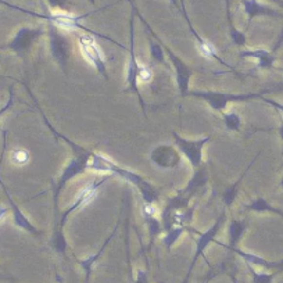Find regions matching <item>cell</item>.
<instances>
[{
	"instance_id": "cell-15",
	"label": "cell",
	"mask_w": 283,
	"mask_h": 283,
	"mask_svg": "<svg viewBox=\"0 0 283 283\" xmlns=\"http://www.w3.org/2000/svg\"><path fill=\"white\" fill-rule=\"evenodd\" d=\"M242 3H243L245 10H246L247 16L250 19L258 17V16H276V17H279V14L275 10L269 9L264 4H260L257 0H242Z\"/></svg>"
},
{
	"instance_id": "cell-14",
	"label": "cell",
	"mask_w": 283,
	"mask_h": 283,
	"mask_svg": "<svg viewBox=\"0 0 283 283\" xmlns=\"http://www.w3.org/2000/svg\"><path fill=\"white\" fill-rule=\"evenodd\" d=\"M83 17L85 16H73V14H67V13H58V14H52L50 17H47V19L52 21L55 25L60 28H65V29H81L82 25L79 24V21Z\"/></svg>"
},
{
	"instance_id": "cell-32",
	"label": "cell",
	"mask_w": 283,
	"mask_h": 283,
	"mask_svg": "<svg viewBox=\"0 0 283 283\" xmlns=\"http://www.w3.org/2000/svg\"><path fill=\"white\" fill-rule=\"evenodd\" d=\"M142 212H143V217H155V215H157L155 207L153 204H149V203H145Z\"/></svg>"
},
{
	"instance_id": "cell-34",
	"label": "cell",
	"mask_w": 283,
	"mask_h": 283,
	"mask_svg": "<svg viewBox=\"0 0 283 283\" xmlns=\"http://www.w3.org/2000/svg\"><path fill=\"white\" fill-rule=\"evenodd\" d=\"M136 283H147V276L145 271H137Z\"/></svg>"
},
{
	"instance_id": "cell-43",
	"label": "cell",
	"mask_w": 283,
	"mask_h": 283,
	"mask_svg": "<svg viewBox=\"0 0 283 283\" xmlns=\"http://www.w3.org/2000/svg\"><path fill=\"white\" fill-rule=\"evenodd\" d=\"M91 1H92V3H94V0H91Z\"/></svg>"
},
{
	"instance_id": "cell-25",
	"label": "cell",
	"mask_w": 283,
	"mask_h": 283,
	"mask_svg": "<svg viewBox=\"0 0 283 283\" xmlns=\"http://www.w3.org/2000/svg\"><path fill=\"white\" fill-rule=\"evenodd\" d=\"M150 55L153 57V60L157 61L158 64H164L165 61L164 49H163L160 45L154 43L153 40H150Z\"/></svg>"
},
{
	"instance_id": "cell-20",
	"label": "cell",
	"mask_w": 283,
	"mask_h": 283,
	"mask_svg": "<svg viewBox=\"0 0 283 283\" xmlns=\"http://www.w3.org/2000/svg\"><path fill=\"white\" fill-rule=\"evenodd\" d=\"M246 230V224L240 222V221H233L229 225V240H230V246L232 248L236 246V243L239 242V239L242 238V235Z\"/></svg>"
},
{
	"instance_id": "cell-30",
	"label": "cell",
	"mask_w": 283,
	"mask_h": 283,
	"mask_svg": "<svg viewBox=\"0 0 283 283\" xmlns=\"http://www.w3.org/2000/svg\"><path fill=\"white\" fill-rule=\"evenodd\" d=\"M230 37H232V40L235 42V45L242 46L246 43V35L243 32L238 31L235 27L230 28Z\"/></svg>"
},
{
	"instance_id": "cell-38",
	"label": "cell",
	"mask_w": 283,
	"mask_h": 283,
	"mask_svg": "<svg viewBox=\"0 0 283 283\" xmlns=\"http://www.w3.org/2000/svg\"><path fill=\"white\" fill-rule=\"evenodd\" d=\"M279 136H281V139L283 140V122L281 124V127H279Z\"/></svg>"
},
{
	"instance_id": "cell-33",
	"label": "cell",
	"mask_w": 283,
	"mask_h": 283,
	"mask_svg": "<svg viewBox=\"0 0 283 283\" xmlns=\"http://www.w3.org/2000/svg\"><path fill=\"white\" fill-rule=\"evenodd\" d=\"M11 104H13V92H10V97H9V101H7V104H6L4 107H1V109H0V117H1V115H3V114H4V113H6L10 107H11Z\"/></svg>"
},
{
	"instance_id": "cell-5",
	"label": "cell",
	"mask_w": 283,
	"mask_h": 283,
	"mask_svg": "<svg viewBox=\"0 0 283 283\" xmlns=\"http://www.w3.org/2000/svg\"><path fill=\"white\" fill-rule=\"evenodd\" d=\"M109 181V176H103V178H97V179H94V181H92L91 183H88L85 188H83L81 192L78 193V197H76V200L74 203L73 206L68 208V210L65 211L64 214H63V217H61V221H60V226H58V230L57 232H63V228H64V224L67 218H68V215L74 212L75 210H78V208H81L82 206L85 204H88V203H91L96 196H97V192H99V189H100L101 186L104 185V183Z\"/></svg>"
},
{
	"instance_id": "cell-39",
	"label": "cell",
	"mask_w": 283,
	"mask_h": 283,
	"mask_svg": "<svg viewBox=\"0 0 283 283\" xmlns=\"http://www.w3.org/2000/svg\"><path fill=\"white\" fill-rule=\"evenodd\" d=\"M171 1H172L174 4H176V6H178V0H171Z\"/></svg>"
},
{
	"instance_id": "cell-1",
	"label": "cell",
	"mask_w": 283,
	"mask_h": 283,
	"mask_svg": "<svg viewBox=\"0 0 283 283\" xmlns=\"http://www.w3.org/2000/svg\"><path fill=\"white\" fill-rule=\"evenodd\" d=\"M89 170L97 171V172H109L111 175H118L122 179H125V181H128L132 185H135L139 189V192L142 193V197H143L145 203L153 204V203H157V200H158L157 192H155V189L150 183L146 182L136 172H132L129 170L122 168L121 165H117L113 160H110L109 157H106V155L92 153Z\"/></svg>"
},
{
	"instance_id": "cell-7",
	"label": "cell",
	"mask_w": 283,
	"mask_h": 283,
	"mask_svg": "<svg viewBox=\"0 0 283 283\" xmlns=\"http://www.w3.org/2000/svg\"><path fill=\"white\" fill-rule=\"evenodd\" d=\"M139 70H140V64L137 61L136 53H135V27H133V19H131V47H129L128 68H127V83H128L129 91L135 92L140 103H142V106H145L143 99L140 96V92H139V88H137Z\"/></svg>"
},
{
	"instance_id": "cell-9",
	"label": "cell",
	"mask_w": 283,
	"mask_h": 283,
	"mask_svg": "<svg viewBox=\"0 0 283 283\" xmlns=\"http://www.w3.org/2000/svg\"><path fill=\"white\" fill-rule=\"evenodd\" d=\"M50 49H52V55L55 57V60L60 64V67L65 70V65L68 61V57H70V50H71V46L68 39L57 32L55 28L50 29Z\"/></svg>"
},
{
	"instance_id": "cell-29",
	"label": "cell",
	"mask_w": 283,
	"mask_h": 283,
	"mask_svg": "<svg viewBox=\"0 0 283 283\" xmlns=\"http://www.w3.org/2000/svg\"><path fill=\"white\" fill-rule=\"evenodd\" d=\"M53 246H55L56 251L64 253L65 248H67V242H65L64 233H63V232H55V236H53Z\"/></svg>"
},
{
	"instance_id": "cell-6",
	"label": "cell",
	"mask_w": 283,
	"mask_h": 283,
	"mask_svg": "<svg viewBox=\"0 0 283 283\" xmlns=\"http://www.w3.org/2000/svg\"><path fill=\"white\" fill-rule=\"evenodd\" d=\"M79 45L82 49V53L85 58L91 63L99 73L109 79L107 76V67H106V58L100 52V47L97 46L96 40L89 35H81L79 37Z\"/></svg>"
},
{
	"instance_id": "cell-4",
	"label": "cell",
	"mask_w": 283,
	"mask_h": 283,
	"mask_svg": "<svg viewBox=\"0 0 283 283\" xmlns=\"http://www.w3.org/2000/svg\"><path fill=\"white\" fill-rule=\"evenodd\" d=\"M172 135H174L175 145L181 151V154H183V157L192 164L193 168H199L203 163V147L207 142H211V136L190 140V139H183L176 132H172Z\"/></svg>"
},
{
	"instance_id": "cell-31",
	"label": "cell",
	"mask_w": 283,
	"mask_h": 283,
	"mask_svg": "<svg viewBox=\"0 0 283 283\" xmlns=\"http://www.w3.org/2000/svg\"><path fill=\"white\" fill-rule=\"evenodd\" d=\"M139 78L143 81V82H147L151 79V71L147 68L146 65L140 64V70H139Z\"/></svg>"
},
{
	"instance_id": "cell-28",
	"label": "cell",
	"mask_w": 283,
	"mask_h": 283,
	"mask_svg": "<svg viewBox=\"0 0 283 283\" xmlns=\"http://www.w3.org/2000/svg\"><path fill=\"white\" fill-rule=\"evenodd\" d=\"M248 266V269H250V272L253 275V282L254 283H271L272 282V279H274V275L272 274H260V272H257L254 271L253 268H251V265L247 264Z\"/></svg>"
},
{
	"instance_id": "cell-18",
	"label": "cell",
	"mask_w": 283,
	"mask_h": 283,
	"mask_svg": "<svg viewBox=\"0 0 283 283\" xmlns=\"http://www.w3.org/2000/svg\"><path fill=\"white\" fill-rule=\"evenodd\" d=\"M233 251L238 253L239 256L246 261V264L260 265V266H264V268H278V266H282L283 265V261L282 263H269V261H266L263 257H258L256 254H251V253H246V251H242V250H238V248H233Z\"/></svg>"
},
{
	"instance_id": "cell-10",
	"label": "cell",
	"mask_w": 283,
	"mask_h": 283,
	"mask_svg": "<svg viewBox=\"0 0 283 283\" xmlns=\"http://www.w3.org/2000/svg\"><path fill=\"white\" fill-rule=\"evenodd\" d=\"M163 49H164L165 53H168L171 61H172V65H174L175 68L176 83L179 86V91L182 93V96H186L189 93V82H190V76H192V70L185 64L178 56H175L167 46L163 47Z\"/></svg>"
},
{
	"instance_id": "cell-21",
	"label": "cell",
	"mask_w": 283,
	"mask_h": 283,
	"mask_svg": "<svg viewBox=\"0 0 283 283\" xmlns=\"http://www.w3.org/2000/svg\"><path fill=\"white\" fill-rule=\"evenodd\" d=\"M193 34H194V37H196V40H197V47H199V52H200L201 55L204 56L206 58H217V60H219L218 56H217V52H215V47L212 46V43H210V42H206L204 39H201V38L199 37L194 31H193Z\"/></svg>"
},
{
	"instance_id": "cell-19",
	"label": "cell",
	"mask_w": 283,
	"mask_h": 283,
	"mask_svg": "<svg viewBox=\"0 0 283 283\" xmlns=\"http://www.w3.org/2000/svg\"><path fill=\"white\" fill-rule=\"evenodd\" d=\"M247 208L251 211H257V212H264V211H268V212H274V214H278L283 217V212L278 208H275L274 206H271L268 201L265 200L264 197H257L256 200L250 204H247Z\"/></svg>"
},
{
	"instance_id": "cell-2",
	"label": "cell",
	"mask_w": 283,
	"mask_h": 283,
	"mask_svg": "<svg viewBox=\"0 0 283 283\" xmlns=\"http://www.w3.org/2000/svg\"><path fill=\"white\" fill-rule=\"evenodd\" d=\"M269 91H263L261 93H246V94H235V93H221V92H212V91H189L188 96H194V97H200L203 100H206L210 107L215 111H224L226 104L230 101H246L251 100V99H257L261 97V94H264Z\"/></svg>"
},
{
	"instance_id": "cell-8",
	"label": "cell",
	"mask_w": 283,
	"mask_h": 283,
	"mask_svg": "<svg viewBox=\"0 0 283 283\" xmlns=\"http://www.w3.org/2000/svg\"><path fill=\"white\" fill-rule=\"evenodd\" d=\"M181 151L178 147L170 146V145H160L153 149L150 158L155 165L160 168H175L181 164Z\"/></svg>"
},
{
	"instance_id": "cell-12",
	"label": "cell",
	"mask_w": 283,
	"mask_h": 283,
	"mask_svg": "<svg viewBox=\"0 0 283 283\" xmlns=\"http://www.w3.org/2000/svg\"><path fill=\"white\" fill-rule=\"evenodd\" d=\"M40 35V31H35V29H28V28H22L16 38L13 39V42L10 43V47L16 52H25L29 46L32 45L34 39Z\"/></svg>"
},
{
	"instance_id": "cell-11",
	"label": "cell",
	"mask_w": 283,
	"mask_h": 283,
	"mask_svg": "<svg viewBox=\"0 0 283 283\" xmlns=\"http://www.w3.org/2000/svg\"><path fill=\"white\" fill-rule=\"evenodd\" d=\"M222 221H224V214H222V215H221V217L215 221V224H214V225H212L208 230H206L204 233H199L197 246H196V253H194V257H193V261H192V264H190V268H189V271H188V278H186V282L185 283H188V279H189L190 272H192L193 268H194V265H196L197 258H199L200 256H203V253H204L206 247L214 242V239H215L217 233H218L219 228H221V225H222Z\"/></svg>"
},
{
	"instance_id": "cell-24",
	"label": "cell",
	"mask_w": 283,
	"mask_h": 283,
	"mask_svg": "<svg viewBox=\"0 0 283 283\" xmlns=\"http://www.w3.org/2000/svg\"><path fill=\"white\" fill-rule=\"evenodd\" d=\"M147 224V228H149V238L150 242H153L154 238L161 232V222L155 217H143Z\"/></svg>"
},
{
	"instance_id": "cell-13",
	"label": "cell",
	"mask_w": 283,
	"mask_h": 283,
	"mask_svg": "<svg viewBox=\"0 0 283 283\" xmlns=\"http://www.w3.org/2000/svg\"><path fill=\"white\" fill-rule=\"evenodd\" d=\"M240 57H253L257 58L258 63L257 67L265 70V68H271L275 63V56L272 53H269L268 50L265 49H248V50H243L240 52Z\"/></svg>"
},
{
	"instance_id": "cell-35",
	"label": "cell",
	"mask_w": 283,
	"mask_h": 283,
	"mask_svg": "<svg viewBox=\"0 0 283 283\" xmlns=\"http://www.w3.org/2000/svg\"><path fill=\"white\" fill-rule=\"evenodd\" d=\"M49 3H50L52 6H55V7L63 9L65 4H67V0H49Z\"/></svg>"
},
{
	"instance_id": "cell-41",
	"label": "cell",
	"mask_w": 283,
	"mask_h": 283,
	"mask_svg": "<svg viewBox=\"0 0 283 283\" xmlns=\"http://www.w3.org/2000/svg\"><path fill=\"white\" fill-rule=\"evenodd\" d=\"M281 186H282V188H283V178H282V181H281Z\"/></svg>"
},
{
	"instance_id": "cell-3",
	"label": "cell",
	"mask_w": 283,
	"mask_h": 283,
	"mask_svg": "<svg viewBox=\"0 0 283 283\" xmlns=\"http://www.w3.org/2000/svg\"><path fill=\"white\" fill-rule=\"evenodd\" d=\"M91 155L92 153L89 151H83V149H79L78 150V155L74 157L73 160L68 163V165L64 168L63 174H61V178L58 181V185H57V189H56L55 193V204H57V200H58V196L63 190L67 183L70 182L71 179H74L75 176H79L82 175L86 170H89V163H91Z\"/></svg>"
},
{
	"instance_id": "cell-26",
	"label": "cell",
	"mask_w": 283,
	"mask_h": 283,
	"mask_svg": "<svg viewBox=\"0 0 283 283\" xmlns=\"http://www.w3.org/2000/svg\"><path fill=\"white\" fill-rule=\"evenodd\" d=\"M11 160L14 164L25 165L29 161V153L25 149H14V151L11 154Z\"/></svg>"
},
{
	"instance_id": "cell-16",
	"label": "cell",
	"mask_w": 283,
	"mask_h": 283,
	"mask_svg": "<svg viewBox=\"0 0 283 283\" xmlns=\"http://www.w3.org/2000/svg\"><path fill=\"white\" fill-rule=\"evenodd\" d=\"M7 199L10 201V206H11V210H13V218H14V224L19 226V228L24 229V230H27L29 233H34V235H39V232H38L35 226L28 221V218L24 215V212L19 210V207L13 201V199L10 197V194H7Z\"/></svg>"
},
{
	"instance_id": "cell-42",
	"label": "cell",
	"mask_w": 283,
	"mask_h": 283,
	"mask_svg": "<svg viewBox=\"0 0 283 283\" xmlns=\"http://www.w3.org/2000/svg\"><path fill=\"white\" fill-rule=\"evenodd\" d=\"M201 283H208V282H207V281H204V282H201Z\"/></svg>"
},
{
	"instance_id": "cell-27",
	"label": "cell",
	"mask_w": 283,
	"mask_h": 283,
	"mask_svg": "<svg viewBox=\"0 0 283 283\" xmlns=\"http://www.w3.org/2000/svg\"><path fill=\"white\" fill-rule=\"evenodd\" d=\"M243 178V176H242ZM242 178L239 179L238 182L233 183V186H230L226 192L224 193V196H222V200H224V204L228 207V206H230L233 201H235V197H236V192H238V186L239 183H240V181H242Z\"/></svg>"
},
{
	"instance_id": "cell-36",
	"label": "cell",
	"mask_w": 283,
	"mask_h": 283,
	"mask_svg": "<svg viewBox=\"0 0 283 283\" xmlns=\"http://www.w3.org/2000/svg\"><path fill=\"white\" fill-rule=\"evenodd\" d=\"M265 101H266V103H269V104H272L275 109L279 110V111H281V113L283 114V104H281V103H276V101H272V100H265Z\"/></svg>"
},
{
	"instance_id": "cell-22",
	"label": "cell",
	"mask_w": 283,
	"mask_h": 283,
	"mask_svg": "<svg viewBox=\"0 0 283 283\" xmlns=\"http://www.w3.org/2000/svg\"><path fill=\"white\" fill-rule=\"evenodd\" d=\"M185 229L186 228H183V226H176V228H172L171 230H168V232L165 233V236L163 238V243H164V246L167 247L168 250H171L172 246L176 243V240L182 236Z\"/></svg>"
},
{
	"instance_id": "cell-37",
	"label": "cell",
	"mask_w": 283,
	"mask_h": 283,
	"mask_svg": "<svg viewBox=\"0 0 283 283\" xmlns=\"http://www.w3.org/2000/svg\"><path fill=\"white\" fill-rule=\"evenodd\" d=\"M6 214H7V210H6V208H3V207H0V219L3 218Z\"/></svg>"
},
{
	"instance_id": "cell-17",
	"label": "cell",
	"mask_w": 283,
	"mask_h": 283,
	"mask_svg": "<svg viewBox=\"0 0 283 283\" xmlns=\"http://www.w3.org/2000/svg\"><path fill=\"white\" fill-rule=\"evenodd\" d=\"M115 232H117V228H114V230L111 232V235H110L109 238H107V240L104 242V245H103V247L99 250V253H96V254H93V256L88 257V258H85V260H82V261H79L81 266H82L83 269H85V272H86V282H88V281H89V278H91V272H92L93 265H94V263H96V261H97L101 256H103V253H104L106 247H107V245L110 243V240L114 238Z\"/></svg>"
},
{
	"instance_id": "cell-23",
	"label": "cell",
	"mask_w": 283,
	"mask_h": 283,
	"mask_svg": "<svg viewBox=\"0 0 283 283\" xmlns=\"http://www.w3.org/2000/svg\"><path fill=\"white\" fill-rule=\"evenodd\" d=\"M222 119L229 131H239L242 127V119L235 111H229L222 114Z\"/></svg>"
},
{
	"instance_id": "cell-40",
	"label": "cell",
	"mask_w": 283,
	"mask_h": 283,
	"mask_svg": "<svg viewBox=\"0 0 283 283\" xmlns=\"http://www.w3.org/2000/svg\"><path fill=\"white\" fill-rule=\"evenodd\" d=\"M272 1H276V3H281V0H272Z\"/></svg>"
}]
</instances>
